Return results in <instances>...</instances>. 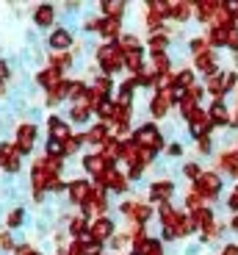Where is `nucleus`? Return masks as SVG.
<instances>
[{"mask_svg":"<svg viewBox=\"0 0 238 255\" xmlns=\"http://www.w3.org/2000/svg\"><path fill=\"white\" fill-rule=\"evenodd\" d=\"M191 81H194L191 72H180V75H177V81H174V86H180V89H183V86H188Z\"/></svg>","mask_w":238,"mask_h":255,"instance_id":"obj_26","label":"nucleus"},{"mask_svg":"<svg viewBox=\"0 0 238 255\" xmlns=\"http://www.w3.org/2000/svg\"><path fill=\"white\" fill-rule=\"evenodd\" d=\"M50 136L56 141H61V144H67V141H70V128L61 120H50Z\"/></svg>","mask_w":238,"mask_h":255,"instance_id":"obj_8","label":"nucleus"},{"mask_svg":"<svg viewBox=\"0 0 238 255\" xmlns=\"http://www.w3.org/2000/svg\"><path fill=\"white\" fill-rule=\"evenodd\" d=\"M28 255H36V253H28Z\"/></svg>","mask_w":238,"mask_h":255,"instance_id":"obj_38","label":"nucleus"},{"mask_svg":"<svg viewBox=\"0 0 238 255\" xmlns=\"http://www.w3.org/2000/svg\"><path fill=\"white\" fill-rule=\"evenodd\" d=\"M97 111H100L103 117H114L116 106H114V103H100V109H97Z\"/></svg>","mask_w":238,"mask_h":255,"instance_id":"obj_25","label":"nucleus"},{"mask_svg":"<svg viewBox=\"0 0 238 255\" xmlns=\"http://www.w3.org/2000/svg\"><path fill=\"white\" fill-rule=\"evenodd\" d=\"M50 45L56 47V50H67V47L72 45L70 31H56V33H53V39H50Z\"/></svg>","mask_w":238,"mask_h":255,"instance_id":"obj_11","label":"nucleus"},{"mask_svg":"<svg viewBox=\"0 0 238 255\" xmlns=\"http://www.w3.org/2000/svg\"><path fill=\"white\" fill-rule=\"evenodd\" d=\"M19 219H22V211H14V214H11V219H8V225L14 228V225H19Z\"/></svg>","mask_w":238,"mask_h":255,"instance_id":"obj_31","label":"nucleus"},{"mask_svg":"<svg viewBox=\"0 0 238 255\" xmlns=\"http://www.w3.org/2000/svg\"><path fill=\"white\" fill-rule=\"evenodd\" d=\"M150 47H153V53H155V56H161V50L166 47V36H155L153 42H150Z\"/></svg>","mask_w":238,"mask_h":255,"instance_id":"obj_22","label":"nucleus"},{"mask_svg":"<svg viewBox=\"0 0 238 255\" xmlns=\"http://www.w3.org/2000/svg\"><path fill=\"white\" fill-rule=\"evenodd\" d=\"M230 205H233V208L238 211V191H236V194H233V197H230Z\"/></svg>","mask_w":238,"mask_h":255,"instance_id":"obj_34","label":"nucleus"},{"mask_svg":"<svg viewBox=\"0 0 238 255\" xmlns=\"http://www.w3.org/2000/svg\"><path fill=\"white\" fill-rule=\"evenodd\" d=\"M36 22L39 25H50L53 22V6H42L36 11Z\"/></svg>","mask_w":238,"mask_h":255,"instance_id":"obj_16","label":"nucleus"},{"mask_svg":"<svg viewBox=\"0 0 238 255\" xmlns=\"http://www.w3.org/2000/svg\"><path fill=\"white\" fill-rule=\"evenodd\" d=\"M0 244H3L6 250H11V239H8V236H0Z\"/></svg>","mask_w":238,"mask_h":255,"instance_id":"obj_33","label":"nucleus"},{"mask_svg":"<svg viewBox=\"0 0 238 255\" xmlns=\"http://www.w3.org/2000/svg\"><path fill=\"white\" fill-rule=\"evenodd\" d=\"M70 194H72V200H75V203H86V200H89V186L83 183V180H75V183H72V189H70Z\"/></svg>","mask_w":238,"mask_h":255,"instance_id":"obj_9","label":"nucleus"},{"mask_svg":"<svg viewBox=\"0 0 238 255\" xmlns=\"http://www.w3.org/2000/svg\"><path fill=\"white\" fill-rule=\"evenodd\" d=\"M100 33H103L105 39H114L116 33H119V19H103V22H100Z\"/></svg>","mask_w":238,"mask_h":255,"instance_id":"obj_12","label":"nucleus"},{"mask_svg":"<svg viewBox=\"0 0 238 255\" xmlns=\"http://www.w3.org/2000/svg\"><path fill=\"white\" fill-rule=\"evenodd\" d=\"M166 67H169L166 56H155V70H158V72H166Z\"/></svg>","mask_w":238,"mask_h":255,"instance_id":"obj_28","label":"nucleus"},{"mask_svg":"<svg viewBox=\"0 0 238 255\" xmlns=\"http://www.w3.org/2000/svg\"><path fill=\"white\" fill-rule=\"evenodd\" d=\"M6 75H8V72H6V64L0 61V81H3V78H6Z\"/></svg>","mask_w":238,"mask_h":255,"instance_id":"obj_35","label":"nucleus"},{"mask_svg":"<svg viewBox=\"0 0 238 255\" xmlns=\"http://www.w3.org/2000/svg\"><path fill=\"white\" fill-rule=\"evenodd\" d=\"M111 230H114V225L108 222V219H97L94 225H91V233H94V239L100 242V239H108Z\"/></svg>","mask_w":238,"mask_h":255,"instance_id":"obj_10","label":"nucleus"},{"mask_svg":"<svg viewBox=\"0 0 238 255\" xmlns=\"http://www.w3.org/2000/svg\"><path fill=\"white\" fill-rule=\"evenodd\" d=\"M80 250H83V255H100V242L89 244V247H80Z\"/></svg>","mask_w":238,"mask_h":255,"instance_id":"obj_29","label":"nucleus"},{"mask_svg":"<svg viewBox=\"0 0 238 255\" xmlns=\"http://www.w3.org/2000/svg\"><path fill=\"white\" fill-rule=\"evenodd\" d=\"M197 191L200 194H216L219 191V178L216 175H200L197 178Z\"/></svg>","mask_w":238,"mask_h":255,"instance_id":"obj_6","label":"nucleus"},{"mask_svg":"<svg viewBox=\"0 0 238 255\" xmlns=\"http://www.w3.org/2000/svg\"><path fill=\"white\" fill-rule=\"evenodd\" d=\"M186 172L191 175V178H200V169H197V166H186Z\"/></svg>","mask_w":238,"mask_h":255,"instance_id":"obj_32","label":"nucleus"},{"mask_svg":"<svg viewBox=\"0 0 238 255\" xmlns=\"http://www.w3.org/2000/svg\"><path fill=\"white\" fill-rule=\"evenodd\" d=\"M130 120V111L125 109V106H116V111H114V122H119V128H125V122Z\"/></svg>","mask_w":238,"mask_h":255,"instance_id":"obj_20","label":"nucleus"},{"mask_svg":"<svg viewBox=\"0 0 238 255\" xmlns=\"http://www.w3.org/2000/svg\"><path fill=\"white\" fill-rule=\"evenodd\" d=\"M227 45L238 50V31H236V28H230V39H227Z\"/></svg>","mask_w":238,"mask_h":255,"instance_id":"obj_30","label":"nucleus"},{"mask_svg":"<svg viewBox=\"0 0 238 255\" xmlns=\"http://www.w3.org/2000/svg\"><path fill=\"white\" fill-rule=\"evenodd\" d=\"M47 153H50V155H61V153H67V147L61 144V141L50 139V144H47Z\"/></svg>","mask_w":238,"mask_h":255,"instance_id":"obj_23","label":"nucleus"},{"mask_svg":"<svg viewBox=\"0 0 238 255\" xmlns=\"http://www.w3.org/2000/svg\"><path fill=\"white\" fill-rule=\"evenodd\" d=\"M169 111V92H163V95H158L153 100V114L155 117H163Z\"/></svg>","mask_w":238,"mask_h":255,"instance_id":"obj_13","label":"nucleus"},{"mask_svg":"<svg viewBox=\"0 0 238 255\" xmlns=\"http://www.w3.org/2000/svg\"><path fill=\"white\" fill-rule=\"evenodd\" d=\"M105 6V14H108L111 19H116L119 14H122V3H116V0H108V3H103Z\"/></svg>","mask_w":238,"mask_h":255,"instance_id":"obj_18","label":"nucleus"},{"mask_svg":"<svg viewBox=\"0 0 238 255\" xmlns=\"http://www.w3.org/2000/svg\"><path fill=\"white\" fill-rule=\"evenodd\" d=\"M125 64H128L133 72H142V50H133V53H125Z\"/></svg>","mask_w":238,"mask_h":255,"instance_id":"obj_15","label":"nucleus"},{"mask_svg":"<svg viewBox=\"0 0 238 255\" xmlns=\"http://www.w3.org/2000/svg\"><path fill=\"white\" fill-rule=\"evenodd\" d=\"M97 183H100V186H111V189H116V191H122V189H125V178L116 172L114 166H108V169H105L100 178H97Z\"/></svg>","mask_w":238,"mask_h":255,"instance_id":"obj_4","label":"nucleus"},{"mask_svg":"<svg viewBox=\"0 0 238 255\" xmlns=\"http://www.w3.org/2000/svg\"><path fill=\"white\" fill-rule=\"evenodd\" d=\"M100 61H103L105 72H114L116 67L125 61V50L122 47H114V45H105L103 50H100Z\"/></svg>","mask_w":238,"mask_h":255,"instance_id":"obj_1","label":"nucleus"},{"mask_svg":"<svg viewBox=\"0 0 238 255\" xmlns=\"http://www.w3.org/2000/svg\"><path fill=\"white\" fill-rule=\"evenodd\" d=\"M172 14L177 19H186L191 14V3H172Z\"/></svg>","mask_w":238,"mask_h":255,"instance_id":"obj_17","label":"nucleus"},{"mask_svg":"<svg viewBox=\"0 0 238 255\" xmlns=\"http://www.w3.org/2000/svg\"><path fill=\"white\" fill-rule=\"evenodd\" d=\"M169 191H172V186H169V183H158L153 189V197H166Z\"/></svg>","mask_w":238,"mask_h":255,"instance_id":"obj_24","label":"nucleus"},{"mask_svg":"<svg viewBox=\"0 0 238 255\" xmlns=\"http://www.w3.org/2000/svg\"><path fill=\"white\" fill-rule=\"evenodd\" d=\"M89 141H105V130L103 128H94V130L89 133Z\"/></svg>","mask_w":238,"mask_h":255,"instance_id":"obj_27","label":"nucleus"},{"mask_svg":"<svg viewBox=\"0 0 238 255\" xmlns=\"http://www.w3.org/2000/svg\"><path fill=\"white\" fill-rule=\"evenodd\" d=\"M233 228H236V230H238V219H236V222H233Z\"/></svg>","mask_w":238,"mask_h":255,"instance_id":"obj_37","label":"nucleus"},{"mask_svg":"<svg viewBox=\"0 0 238 255\" xmlns=\"http://www.w3.org/2000/svg\"><path fill=\"white\" fill-rule=\"evenodd\" d=\"M17 147H19V153H28L33 147V139H36V128L33 125H22L19 128V133H17Z\"/></svg>","mask_w":238,"mask_h":255,"instance_id":"obj_5","label":"nucleus"},{"mask_svg":"<svg viewBox=\"0 0 238 255\" xmlns=\"http://www.w3.org/2000/svg\"><path fill=\"white\" fill-rule=\"evenodd\" d=\"M19 147L17 144H3V147H0V166H3V169H11V172H14V169H17V166H19Z\"/></svg>","mask_w":238,"mask_h":255,"instance_id":"obj_3","label":"nucleus"},{"mask_svg":"<svg viewBox=\"0 0 238 255\" xmlns=\"http://www.w3.org/2000/svg\"><path fill=\"white\" fill-rule=\"evenodd\" d=\"M58 78H61V72L53 67V70H45V72H42V75H39V81L45 83V86H53V89H56V86H58Z\"/></svg>","mask_w":238,"mask_h":255,"instance_id":"obj_14","label":"nucleus"},{"mask_svg":"<svg viewBox=\"0 0 238 255\" xmlns=\"http://www.w3.org/2000/svg\"><path fill=\"white\" fill-rule=\"evenodd\" d=\"M225 255H238V247H227V250H225Z\"/></svg>","mask_w":238,"mask_h":255,"instance_id":"obj_36","label":"nucleus"},{"mask_svg":"<svg viewBox=\"0 0 238 255\" xmlns=\"http://www.w3.org/2000/svg\"><path fill=\"white\" fill-rule=\"evenodd\" d=\"M211 117H213V120H216V122H227V120H230L222 103H216V106H213V109H211Z\"/></svg>","mask_w":238,"mask_h":255,"instance_id":"obj_21","label":"nucleus"},{"mask_svg":"<svg viewBox=\"0 0 238 255\" xmlns=\"http://www.w3.org/2000/svg\"><path fill=\"white\" fill-rule=\"evenodd\" d=\"M188 122H191V133H194V136H202V133H205V128L211 125V120H208V117L202 114L200 109H197L191 117H188Z\"/></svg>","mask_w":238,"mask_h":255,"instance_id":"obj_7","label":"nucleus"},{"mask_svg":"<svg viewBox=\"0 0 238 255\" xmlns=\"http://www.w3.org/2000/svg\"><path fill=\"white\" fill-rule=\"evenodd\" d=\"M136 144L147 147V150H158V147H161V136H158V130H155L153 125H144V128L136 130Z\"/></svg>","mask_w":238,"mask_h":255,"instance_id":"obj_2","label":"nucleus"},{"mask_svg":"<svg viewBox=\"0 0 238 255\" xmlns=\"http://www.w3.org/2000/svg\"><path fill=\"white\" fill-rule=\"evenodd\" d=\"M197 67H200V70H208L213 75V58H211V53H200V56H197Z\"/></svg>","mask_w":238,"mask_h":255,"instance_id":"obj_19","label":"nucleus"}]
</instances>
